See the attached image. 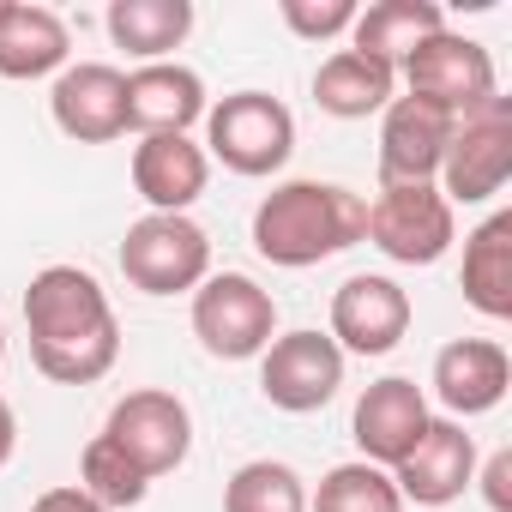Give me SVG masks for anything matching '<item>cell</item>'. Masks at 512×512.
I'll return each instance as SVG.
<instances>
[{
  "mask_svg": "<svg viewBox=\"0 0 512 512\" xmlns=\"http://www.w3.org/2000/svg\"><path fill=\"white\" fill-rule=\"evenodd\" d=\"M25 332L37 374L55 386H97L121 356L109 290L79 266H43L25 284Z\"/></svg>",
  "mask_w": 512,
  "mask_h": 512,
  "instance_id": "6da1fadb",
  "label": "cell"
},
{
  "mask_svg": "<svg viewBox=\"0 0 512 512\" xmlns=\"http://www.w3.org/2000/svg\"><path fill=\"white\" fill-rule=\"evenodd\" d=\"M368 235V199L338 181H284L253 205V247L260 260L302 272Z\"/></svg>",
  "mask_w": 512,
  "mask_h": 512,
  "instance_id": "7a4b0ae2",
  "label": "cell"
},
{
  "mask_svg": "<svg viewBox=\"0 0 512 512\" xmlns=\"http://www.w3.org/2000/svg\"><path fill=\"white\" fill-rule=\"evenodd\" d=\"M205 157H217L229 175H247V181H260V175H278L296 151V115L266 97V91H235L223 103L205 109Z\"/></svg>",
  "mask_w": 512,
  "mask_h": 512,
  "instance_id": "3957f363",
  "label": "cell"
},
{
  "mask_svg": "<svg viewBox=\"0 0 512 512\" xmlns=\"http://www.w3.org/2000/svg\"><path fill=\"white\" fill-rule=\"evenodd\" d=\"M121 278L139 296H187L211 278V235L193 217L145 211L121 235Z\"/></svg>",
  "mask_w": 512,
  "mask_h": 512,
  "instance_id": "277c9868",
  "label": "cell"
},
{
  "mask_svg": "<svg viewBox=\"0 0 512 512\" xmlns=\"http://www.w3.org/2000/svg\"><path fill=\"white\" fill-rule=\"evenodd\" d=\"M193 338L217 362H253L278 338V302L247 272H217L193 290Z\"/></svg>",
  "mask_w": 512,
  "mask_h": 512,
  "instance_id": "5b68a950",
  "label": "cell"
},
{
  "mask_svg": "<svg viewBox=\"0 0 512 512\" xmlns=\"http://www.w3.org/2000/svg\"><path fill=\"white\" fill-rule=\"evenodd\" d=\"M506 175H512V103L494 97V103L458 115L434 187L446 193V205H488L506 187Z\"/></svg>",
  "mask_w": 512,
  "mask_h": 512,
  "instance_id": "8992f818",
  "label": "cell"
},
{
  "mask_svg": "<svg viewBox=\"0 0 512 512\" xmlns=\"http://www.w3.org/2000/svg\"><path fill=\"white\" fill-rule=\"evenodd\" d=\"M452 235H458V217H452L446 193L434 181H404V187H380V199L368 205L362 241H374L398 266H434V260H446Z\"/></svg>",
  "mask_w": 512,
  "mask_h": 512,
  "instance_id": "52a82bcc",
  "label": "cell"
},
{
  "mask_svg": "<svg viewBox=\"0 0 512 512\" xmlns=\"http://www.w3.org/2000/svg\"><path fill=\"white\" fill-rule=\"evenodd\" d=\"M410 79V97L446 109V115H470L482 103L500 97V79H494V55L458 31H434L422 49H410V61L398 67Z\"/></svg>",
  "mask_w": 512,
  "mask_h": 512,
  "instance_id": "ba28073f",
  "label": "cell"
},
{
  "mask_svg": "<svg viewBox=\"0 0 512 512\" xmlns=\"http://www.w3.org/2000/svg\"><path fill=\"white\" fill-rule=\"evenodd\" d=\"M338 386H344V350L314 326L272 338L260 356V392L272 410H290V416L326 410L338 398Z\"/></svg>",
  "mask_w": 512,
  "mask_h": 512,
  "instance_id": "9c48e42d",
  "label": "cell"
},
{
  "mask_svg": "<svg viewBox=\"0 0 512 512\" xmlns=\"http://www.w3.org/2000/svg\"><path fill=\"white\" fill-rule=\"evenodd\" d=\"M103 434H109L151 482L169 476V470H181L187 452H193V416H187V404H181L175 392H163V386H139V392L115 398Z\"/></svg>",
  "mask_w": 512,
  "mask_h": 512,
  "instance_id": "30bf717a",
  "label": "cell"
},
{
  "mask_svg": "<svg viewBox=\"0 0 512 512\" xmlns=\"http://www.w3.org/2000/svg\"><path fill=\"white\" fill-rule=\"evenodd\" d=\"M410 332V296L380 278V272H356L332 290V344L350 350V356H386L398 350Z\"/></svg>",
  "mask_w": 512,
  "mask_h": 512,
  "instance_id": "8fae6325",
  "label": "cell"
},
{
  "mask_svg": "<svg viewBox=\"0 0 512 512\" xmlns=\"http://www.w3.org/2000/svg\"><path fill=\"white\" fill-rule=\"evenodd\" d=\"M49 115L67 139L79 145H109L127 133V73H115L109 61H79L61 67L55 91H49Z\"/></svg>",
  "mask_w": 512,
  "mask_h": 512,
  "instance_id": "7c38bea8",
  "label": "cell"
},
{
  "mask_svg": "<svg viewBox=\"0 0 512 512\" xmlns=\"http://www.w3.org/2000/svg\"><path fill=\"white\" fill-rule=\"evenodd\" d=\"M458 115L422 103V97H392L386 121H380V187H404V181H434L446 163Z\"/></svg>",
  "mask_w": 512,
  "mask_h": 512,
  "instance_id": "4fadbf2b",
  "label": "cell"
},
{
  "mask_svg": "<svg viewBox=\"0 0 512 512\" xmlns=\"http://www.w3.org/2000/svg\"><path fill=\"white\" fill-rule=\"evenodd\" d=\"M392 482L416 506H446V500H458L476 482V440L464 434V422L434 416L422 428V440L392 464Z\"/></svg>",
  "mask_w": 512,
  "mask_h": 512,
  "instance_id": "5bb4252c",
  "label": "cell"
},
{
  "mask_svg": "<svg viewBox=\"0 0 512 512\" xmlns=\"http://www.w3.org/2000/svg\"><path fill=\"white\" fill-rule=\"evenodd\" d=\"M428 422H434V416H428L422 386H416V380H404V374H386V380H374V386L356 398L350 434H356V446H362V458H368V464L392 470V464L422 440V428H428Z\"/></svg>",
  "mask_w": 512,
  "mask_h": 512,
  "instance_id": "9a60e30c",
  "label": "cell"
},
{
  "mask_svg": "<svg viewBox=\"0 0 512 512\" xmlns=\"http://www.w3.org/2000/svg\"><path fill=\"white\" fill-rule=\"evenodd\" d=\"M205 181H211V157L187 133H151L133 145V187L151 211L187 217V205L205 193Z\"/></svg>",
  "mask_w": 512,
  "mask_h": 512,
  "instance_id": "2e32d148",
  "label": "cell"
},
{
  "mask_svg": "<svg viewBox=\"0 0 512 512\" xmlns=\"http://www.w3.org/2000/svg\"><path fill=\"white\" fill-rule=\"evenodd\" d=\"M512 386V362L494 338H452L434 356V398L452 410V422L464 416H488Z\"/></svg>",
  "mask_w": 512,
  "mask_h": 512,
  "instance_id": "e0dca14e",
  "label": "cell"
},
{
  "mask_svg": "<svg viewBox=\"0 0 512 512\" xmlns=\"http://www.w3.org/2000/svg\"><path fill=\"white\" fill-rule=\"evenodd\" d=\"M205 79L181 61H151L127 79V127L139 139L151 133H187L193 121H205Z\"/></svg>",
  "mask_w": 512,
  "mask_h": 512,
  "instance_id": "ac0fdd59",
  "label": "cell"
},
{
  "mask_svg": "<svg viewBox=\"0 0 512 512\" xmlns=\"http://www.w3.org/2000/svg\"><path fill=\"white\" fill-rule=\"evenodd\" d=\"M67 25L49 7H25V0H0V79H43L67 67Z\"/></svg>",
  "mask_w": 512,
  "mask_h": 512,
  "instance_id": "d6986e66",
  "label": "cell"
},
{
  "mask_svg": "<svg viewBox=\"0 0 512 512\" xmlns=\"http://www.w3.org/2000/svg\"><path fill=\"white\" fill-rule=\"evenodd\" d=\"M434 31H446V13L434 0H374L368 13H356L350 25V49L386 61L392 73L410 61V49H422Z\"/></svg>",
  "mask_w": 512,
  "mask_h": 512,
  "instance_id": "ffe728a7",
  "label": "cell"
},
{
  "mask_svg": "<svg viewBox=\"0 0 512 512\" xmlns=\"http://www.w3.org/2000/svg\"><path fill=\"white\" fill-rule=\"evenodd\" d=\"M392 91H398V73H392L386 61H374V55H356V49L326 55L320 73H314V103H320L326 115H338V121H368V115H380V109L392 103Z\"/></svg>",
  "mask_w": 512,
  "mask_h": 512,
  "instance_id": "44dd1931",
  "label": "cell"
},
{
  "mask_svg": "<svg viewBox=\"0 0 512 512\" xmlns=\"http://www.w3.org/2000/svg\"><path fill=\"white\" fill-rule=\"evenodd\" d=\"M464 302L488 320H512V211L464 235Z\"/></svg>",
  "mask_w": 512,
  "mask_h": 512,
  "instance_id": "7402d4cb",
  "label": "cell"
},
{
  "mask_svg": "<svg viewBox=\"0 0 512 512\" xmlns=\"http://www.w3.org/2000/svg\"><path fill=\"white\" fill-rule=\"evenodd\" d=\"M193 31V0H115L109 7V37L115 49L139 55L145 67L175 55Z\"/></svg>",
  "mask_w": 512,
  "mask_h": 512,
  "instance_id": "603a6c76",
  "label": "cell"
},
{
  "mask_svg": "<svg viewBox=\"0 0 512 512\" xmlns=\"http://www.w3.org/2000/svg\"><path fill=\"white\" fill-rule=\"evenodd\" d=\"M308 506L314 512H404V494H398L392 470H380L368 458H350V464H332L320 476Z\"/></svg>",
  "mask_w": 512,
  "mask_h": 512,
  "instance_id": "cb8c5ba5",
  "label": "cell"
},
{
  "mask_svg": "<svg viewBox=\"0 0 512 512\" xmlns=\"http://www.w3.org/2000/svg\"><path fill=\"white\" fill-rule=\"evenodd\" d=\"M223 512H308V482L284 458H253L223 482Z\"/></svg>",
  "mask_w": 512,
  "mask_h": 512,
  "instance_id": "d4e9b609",
  "label": "cell"
},
{
  "mask_svg": "<svg viewBox=\"0 0 512 512\" xmlns=\"http://www.w3.org/2000/svg\"><path fill=\"white\" fill-rule=\"evenodd\" d=\"M79 488L97 500V506H109V512H127V506H139L145 494H151V476L109 440V434H97L85 452H79Z\"/></svg>",
  "mask_w": 512,
  "mask_h": 512,
  "instance_id": "484cf974",
  "label": "cell"
},
{
  "mask_svg": "<svg viewBox=\"0 0 512 512\" xmlns=\"http://www.w3.org/2000/svg\"><path fill=\"white\" fill-rule=\"evenodd\" d=\"M278 13H284V25H290L296 37L326 43V37H344L362 7H356V0H278Z\"/></svg>",
  "mask_w": 512,
  "mask_h": 512,
  "instance_id": "4316f807",
  "label": "cell"
},
{
  "mask_svg": "<svg viewBox=\"0 0 512 512\" xmlns=\"http://www.w3.org/2000/svg\"><path fill=\"white\" fill-rule=\"evenodd\" d=\"M482 500H488L494 512H512V452H494V458L482 464Z\"/></svg>",
  "mask_w": 512,
  "mask_h": 512,
  "instance_id": "83f0119b",
  "label": "cell"
},
{
  "mask_svg": "<svg viewBox=\"0 0 512 512\" xmlns=\"http://www.w3.org/2000/svg\"><path fill=\"white\" fill-rule=\"evenodd\" d=\"M31 512H109V506H97V500L73 482V488H49V494H37Z\"/></svg>",
  "mask_w": 512,
  "mask_h": 512,
  "instance_id": "f1b7e54d",
  "label": "cell"
},
{
  "mask_svg": "<svg viewBox=\"0 0 512 512\" xmlns=\"http://www.w3.org/2000/svg\"><path fill=\"white\" fill-rule=\"evenodd\" d=\"M13 452H19V416H13L7 398H0V470L13 464Z\"/></svg>",
  "mask_w": 512,
  "mask_h": 512,
  "instance_id": "f546056e",
  "label": "cell"
},
{
  "mask_svg": "<svg viewBox=\"0 0 512 512\" xmlns=\"http://www.w3.org/2000/svg\"><path fill=\"white\" fill-rule=\"evenodd\" d=\"M0 356H7V320H0Z\"/></svg>",
  "mask_w": 512,
  "mask_h": 512,
  "instance_id": "4dcf8cb0",
  "label": "cell"
}]
</instances>
